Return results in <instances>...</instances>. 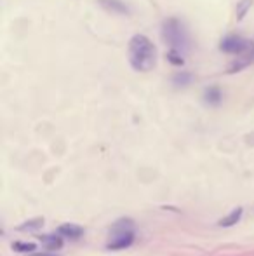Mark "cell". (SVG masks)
Wrapping results in <instances>:
<instances>
[{"label":"cell","mask_w":254,"mask_h":256,"mask_svg":"<svg viewBox=\"0 0 254 256\" xmlns=\"http://www.w3.org/2000/svg\"><path fill=\"white\" fill-rule=\"evenodd\" d=\"M129 63L136 72H150L157 64V49L147 35H134L129 40Z\"/></svg>","instance_id":"1"},{"label":"cell","mask_w":254,"mask_h":256,"mask_svg":"<svg viewBox=\"0 0 254 256\" xmlns=\"http://www.w3.org/2000/svg\"><path fill=\"white\" fill-rule=\"evenodd\" d=\"M219 49L227 54L237 56V61L228 68V73H237L254 63V42L238 35H228L219 42Z\"/></svg>","instance_id":"2"},{"label":"cell","mask_w":254,"mask_h":256,"mask_svg":"<svg viewBox=\"0 0 254 256\" xmlns=\"http://www.w3.org/2000/svg\"><path fill=\"white\" fill-rule=\"evenodd\" d=\"M162 37L167 44L171 45V49H178V51H187L190 49V37L185 28V24L176 18H169L164 21L162 24Z\"/></svg>","instance_id":"3"},{"label":"cell","mask_w":254,"mask_h":256,"mask_svg":"<svg viewBox=\"0 0 254 256\" xmlns=\"http://www.w3.org/2000/svg\"><path fill=\"white\" fill-rule=\"evenodd\" d=\"M134 240V230H132V223L129 220H122L115 225L113 228V237L108 240L106 248L111 251H119V249L129 248Z\"/></svg>","instance_id":"4"},{"label":"cell","mask_w":254,"mask_h":256,"mask_svg":"<svg viewBox=\"0 0 254 256\" xmlns=\"http://www.w3.org/2000/svg\"><path fill=\"white\" fill-rule=\"evenodd\" d=\"M58 232L63 237H68V239H80V237L84 235V228L73 223H64L58 228Z\"/></svg>","instance_id":"5"},{"label":"cell","mask_w":254,"mask_h":256,"mask_svg":"<svg viewBox=\"0 0 254 256\" xmlns=\"http://www.w3.org/2000/svg\"><path fill=\"white\" fill-rule=\"evenodd\" d=\"M40 240L44 242V246L49 249V251H58V249L63 248V239H61V234L60 235H56V234H52V235H42L40 237Z\"/></svg>","instance_id":"6"},{"label":"cell","mask_w":254,"mask_h":256,"mask_svg":"<svg viewBox=\"0 0 254 256\" xmlns=\"http://www.w3.org/2000/svg\"><path fill=\"white\" fill-rule=\"evenodd\" d=\"M240 216H242V208L233 209V211H232L227 218H223V220L219 221V227H233V225L238 223Z\"/></svg>","instance_id":"7"},{"label":"cell","mask_w":254,"mask_h":256,"mask_svg":"<svg viewBox=\"0 0 254 256\" xmlns=\"http://www.w3.org/2000/svg\"><path fill=\"white\" fill-rule=\"evenodd\" d=\"M204 98H206V101L209 105H219V101H221V91L218 87H209L206 89Z\"/></svg>","instance_id":"8"},{"label":"cell","mask_w":254,"mask_h":256,"mask_svg":"<svg viewBox=\"0 0 254 256\" xmlns=\"http://www.w3.org/2000/svg\"><path fill=\"white\" fill-rule=\"evenodd\" d=\"M101 4L113 12H129V9H127L122 2H119V0H101Z\"/></svg>","instance_id":"9"},{"label":"cell","mask_w":254,"mask_h":256,"mask_svg":"<svg viewBox=\"0 0 254 256\" xmlns=\"http://www.w3.org/2000/svg\"><path fill=\"white\" fill-rule=\"evenodd\" d=\"M251 5H253V0H240V2H238L237 9H235V12H237V20H244V16L247 14Z\"/></svg>","instance_id":"10"},{"label":"cell","mask_w":254,"mask_h":256,"mask_svg":"<svg viewBox=\"0 0 254 256\" xmlns=\"http://www.w3.org/2000/svg\"><path fill=\"white\" fill-rule=\"evenodd\" d=\"M167 61L172 64H176V66H183V63H185V60L181 58V51H178V49H171V51L167 52Z\"/></svg>","instance_id":"11"},{"label":"cell","mask_w":254,"mask_h":256,"mask_svg":"<svg viewBox=\"0 0 254 256\" xmlns=\"http://www.w3.org/2000/svg\"><path fill=\"white\" fill-rule=\"evenodd\" d=\"M42 225H44V218H35V220L26 221L24 225H21L20 230H28V232H32V230H39Z\"/></svg>","instance_id":"12"},{"label":"cell","mask_w":254,"mask_h":256,"mask_svg":"<svg viewBox=\"0 0 254 256\" xmlns=\"http://www.w3.org/2000/svg\"><path fill=\"white\" fill-rule=\"evenodd\" d=\"M12 249L18 253H32L37 249V246L32 244V242H14V244H12Z\"/></svg>","instance_id":"13"},{"label":"cell","mask_w":254,"mask_h":256,"mask_svg":"<svg viewBox=\"0 0 254 256\" xmlns=\"http://www.w3.org/2000/svg\"><path fill=\"white\" fill-rule=\"evenodd\" d=\"M172 82H174L176 85H188L191 82V75L187 72H181V73H178V75H174Z\"/></svg>","instance_id":"14"},{"label":"cell","mask_w":254,"mask_h":256,"mask_svg":"<svg viewBox=\"0 0 254 256\" xmlns=\"http://www.w3.org/2000/svg\"><path fill=\"white\" fill-rule=\"evenodd\" d=\"M32 256H54V255H32Z\"/></svg>","instance_id":"15"}]
</instances>
